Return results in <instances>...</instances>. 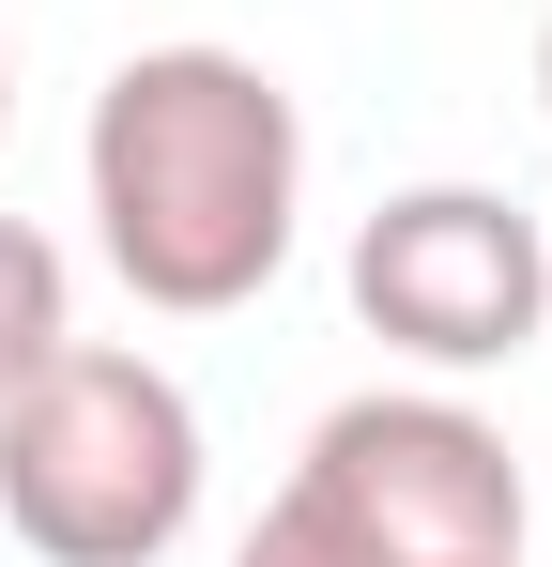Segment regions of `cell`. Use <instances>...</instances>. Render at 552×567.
<instances>
[{
    "label": "cell",
    "mask_w": 552,
    "mask_h": 567,
    "mask_svg": "<svg viewBox=\"0 0 552 567\" xmlns=\"http://www.w3.org/2000/svg\"><path fill=\"white\" fill-rule=\"evenodd\" d=\"M231 567H384V553H368L354 522H338V506H323V491L292 475V491L262 506V522H246V553H231Z\"/></svg>",
    "instance_id": "8992f818"
},
{
    "label": "cell",
    "mask_w": 552,
    "mask_h": 567,
    "mask_svg": "<svg viewBox=\"0 0 552 567\" xmlns=\"http://www.w3.org/2000/svg\"><path fill=\"white\" fill-rule=\"evenodd\" d=\"M0 123H16V47H0Z\"/></svg>",
    "instance_id": "52a82bcc"
},
{
    "label": "cell",
    "mask_w": 552,
    "mask_h": 567,
    "mask_svg": "<svg viewBox=\"0 0 552 567\" xmlns=\"http://www.w3.org/2000/svg\"><path fill=\"white\" fill-rule=\"evenodd\" d=\"M292 475L384 567H522V461L460 399H338Z\"/></svg>",
    "instance_id": "277c9868"
},
{
    "label": "cell",
    "mask_w": 552,
    "mask_h": 567,
    "mask_svg": "<svg viewBox=\"0 0 552 567\" xmlns=\"http://www.w3.org/2000/svg\"><path fill=\"white\" fill-rule=\"evenodd\" d=\"M92 246L108 277L170 322H215L276 291L292 261V199H307V123L246 47H139L92 93Z\"/></svg>",
    "instance_id": "6da1fadb"
},
{
    "label": "cell",
    "mask_w": 552,
    "mask_h": 567,
    "mask_svg": "<svg viewBox=\"0 0 552 567\" xmlns=\"http://www.w3.org/2000/svg\"><path fill=\"white\" fill-rule=\"evenodd\" d=\"M0 522L47 567H154L200 522V399L154 353L62 338L0 383Z\"/></svg>",
    "instance_id": "7a4b0ae2"
},
{
    "label": "cell",
    "mask_w": 552,
    "mask_h": 567,
    "mask_svg": "<svg viewBox=\"0 0 552 567\" xmlns=\"http://www.w3.org/2000/svg\"><path fill=\"white\" fill-rule=\"evenodd\" d=\"M354 322L415 369H507L552 322V230L491 185H399L354 230Z\"/></svg>",
    "instance_id": "3957f363"
},
{
    "label": "cell",
    "mask_w": 552,
    "mask_h": 567,
    "mask_svg": "<svg viewBox=\"0 0 552 567\" xmlns=\"http://www.w3.org/2000/svg\"><path fill=\"white\" fill-rule=\"evenodd\" d=\"M538 93H552V31H538Z\"/></svg>",
    "instance_id": "ba28073f"
},
{
    "label": "cell",
    "mask_w": 552,
    "mask_h": 567,
    "mask_svg": "<svg viewBox=\"0 0 552 567\" xmlns=\"http://www.w3.org/2000/svg\"><path fill=\"white\" fill-rule=\"evenodd\" d=\"M78 322H62V246L31 230V215H0V383L16 369H47Z\"/></svg>",
    "instance_id": "5b68a950"
}]
</instances>
